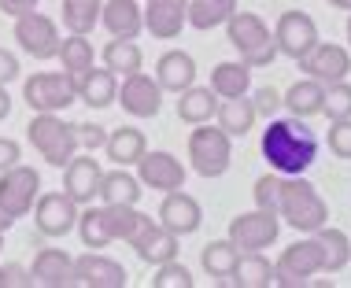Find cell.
<instances>
[{"label":"cell","instance_id":"681fc988","mask_svg":"<svg viewBox=\"0 0 351 288\" xmlns=\"http://www.w3.org/2000/svg\"><path fill=\"white\" fill-rule=\"evenodd\" d=\"M8 115H12V96H8V89L0 85V122H4Z\"/></svg>","mask_w":351,"mask_h":288},{"label":"cell","instance_id":"9c48e42d","mask_svg":"<svg viewBox=\"0 0 351 288\" xmlns=\"http://www.w3.org/2000/svg\"><path fill=\"white\" fill-rule=\"evenodd\" d=\"M278 233H281L278 211L255 207V211H244V215L230 218V233L226 237L233 240L237 252H263V248H270L278 240Z\"/></svg>","mask_w":351,"mask_h":288},{"label":"cell","instance_id":"f5cc1de1","mask_svg":"<svg viewBox=\"0 0 351 288\" xmlns=\"http://www.w3.org/2000/svg\"><path fill=\"white\" fill-rule=\"evenodd\" d=\"M348 52H351V12H348Z\"/></svg>","mask_w":351,"mask_h":288},{"label":"cell","instance_id":"11a10c76","mask_svg":"<svg viewBox=\"0 0 351 288\" xmlns=\"http://www.w3.org/2000/svg\"><path fill=\"white\" fill-rule=\"evenodd\" d=\"M0 248H4V233H0Z\"/></svg>","mask_w":351,"mask_h":288},{"label":"cell","instance_id":"f6af8a7d","mask_svg":"<svg viewBox=\"0 0 351 288\" xmlns=\"http://www.w3.org/2000/svg\"><path fill=\"white\" fill-rule=\"evenodd\" d=\"M0 270H4V288H30L34 285V274L19 263H4Z\"/></svg>","mask_w":351,"mask_h":288},{"label":"cell","instance_id":"c3c4849f","mask_svg":"<svg viewBox=\"0 0 351 288\" xmlns=\"http://www.w3.org/2000/svg\"><path fill=\"white\" fill-rule=\"evenodd\" d=\"M37 4H41V0H0V12L19 19V15H26V12H34Z\"/></svg>","mask_w":351,"mask_h":288},{"label":"cell","instance_id":"8d00e7d4","mask_svg":"<svg viewBox=\"0 0 351 288\" xmlns=\"http://www.w3.org/2000/svg\"><path fill=\"white\" fill-rule=\"evenodd\" d=\"M74 229H78L82 244L89 248V252H100V248L115 244V240H111V229H108V218H104V204L100 207L85 204V211H78V226Z\"/></svg>","mask_w":351,"mask_h":288},{"label":"cell","instance_id":"60d3db41","mask_svg":"<svg viewBox=\"0 0 351 288\" xmlns=\"http://www.w3.org/2000/svg\"><path fill=\"white\" fill-rule=\"evenodd\" d=\"M278 192H281V174H263L255 181V207L263 211H278Z\"/></svg>","mask_w":351,"mask_h":288},{"label":"cell","instance_id":"cb8c5ba5","mask_svg":"<svg viewBox=\"0 0 351 288\" xmlns=\"http://www.w3.org/2000/svg\"><path fill=\"white\" fill-rule=\"evenodd\" d=\"M156 82L163 85V93L189 89V85H196V60L189 52H182V48H170L156 63Z\"/></svg>","mask_w":351,"mask_h":288},{"label":"cell","instance_id":"277c9868","mask_svg":"<svg viewBox=\"0 0 351 288\" xmlns=\"http://www.w3.org/2000/svg\"><path fill=\"white\" fill-rule=\"evenodd\" d=\"M26 137H30L37 156L56 170H63L74 156H78V133H74L71 122H63L60 115H52V111H34L30 126H26Z\"/></svg>","mask_w":351,"mask_h":288},{"label":"cell","instance_id":"484cf974","mask_svg":"<svg viewBox=\"0 0 351 288\" xmlns=\"http://www.w3.org/2000/svg\"><path fill=\"white\" fill-rule=\"evenodd\" d=\"M215 111H218V93L211 85H189V89L178 93V119L189 122V126L211 122Z\"/></svg>","mask_w":351,"mask_h":288},{"label":"cell","instance_id":"ee69618b","mask_svg":"<svg viewBox=\"0 0 351 288\" xmlns=\"http://www.w3.org/2000/svg\"><path fill=\"white\" fill-rule=\"evenodd\" d=\"M252 104H255V115H259V119H274L281 108V93L274 89V85H263V89H255Z\"/></svg>","mask_w":351,"mask_h":288},{"label":"cell","instance_id":"d590c367","mask_svg":"<svg viewBox=\"0 0 351 288\" xmlns=\"http://www.w3.org/2000/svg\"><path fill=\"white\" fill-rule=\"evenodd\" d=\"M237 12V0H189V26L193 30H215V26H226V19Z\"/></svg>","mask_w":351,"mask_h":288},{"label":"cell","instance_id":"603a6c76","mask_svg":"<svg viewBox=\"0 0 351 288\" xmlns=\"http://www.w3.org/2000/svg\"><path fill=\"white\" fill-rule=\"evenodd\" d=\"M74 85H78V100L89 104V108H111L119 96V74H111L108 67H97L93 63L85 74H78L74 78Z\"/></svg>","mask_w":351,"mask_h":288},{"label":"cell","instance_id":"5b68a950","mask_svg":"<svg viewBox=\"0 0 351 288\" xmlns=\"http://www.w3.org/2000/svg\"><path fill=\"white\" fill-rule=\"evenodd\" d=\"M189 163L200 178H222L233 163V137L222 126H211V122H200L193 133H189Z\"/></svg>","mask_w":351,"mask_h":288},{"label":"cell","instance_id":"7bdbcfd3","mask_svg":"<svg viewBox=\"0 0 351 288\" xmlns=\"http://www.w3.org/2000/svg\"><path fill=\"white\" fill-rule=\"evenodd\" d=\"M74 133H78V152H97L108 144V130L97 126V122H82V126H74Z\"/></svg>","mask_w":351,"mask_h":288},{"label":"cell","instance_id":"ffe728a7","mask_svg":"<svg viewBox=\"0 0 351 288\" xmlns=\"http://www.w3.org/2000/svg\"><path fill=\"white\" fill-rule=\"evenodd\" d=\"M178 240L182 237H174L167 226H159V222H148L134 233V240H130V248L137 252L141 263H148V266H163L170 263V259H178Z\"/></svg>","mask_w":351,"mask_h":288},{"label":"cell","instance_id":"74e56055","mask_svg":"<svg viewBox=\"0 0 351 288\" xmlns=\"http://www.w3.org/2000/svg\"><path fill=\"white\" fill-rule=\"evenodd\" d=\"M104 0H63V26L67 34H93L100 26Z\"/></svg>","mask_w":351,"mask_h":288},{"label":"cell","instance_id":"52a82bcc","mask_svg":"<svg viewBox=\"0 0 351 288\" xmlns=\"http://www.w3.org/2000/svg\"><path fill=\"white\" fill-rule=\"evenodd\" d=\"M274 285L281 288H303L311 285V277L322 274V248L315 233H307L303 240H296V244H289L285 252L278 255V263H274Z\"/></svg>","mask_w":351,"mask_h":288},{"label":"cell","instance_id":"8fae6325","mask_svg":"<svg viewBox=\"0 0 351 288\" xmlns=\"http://www.w3.org/2000/svg\"><path fill=\"white\" fill-rule=\"evenodd\" d=\"M78 204L67 196V192H41L34 204V226L41 237L49 240H60L74 233V226H78Z\"/></svg>","mask_w":351,"mask_h":288},{"label":"cell","instance_id":"f546056e","mask_svg":"<svg viewBox=\"0 0 351 288\" xmlns=\"http://www.w3.org/2000/svg\"><path fill=\"white\" fill-rule=\"evenodd\" d=\"M145 185H141L137 174H130V167H115V170H104L100 178V204H137Z\"/></svg>","mask_w":351,"mask_h":288},{"label":"cell","instance_id":"4fadbf2b","mask_svg":"<svg viewBox=\"0 0 351 288\" xmlns=\"http://www.w3.org/2000/svg\"><path fill=\"white\" fill-rule=\"evenodd\" d=\"M115 104H122V111L134 115V119H156L163 111V85L145 71H134L119 82Z\"/></svg>","mask_w":351,"mask_h":288},{"label":"cell","instance_id":"bcb514c9","mask_svg":"<svg viewBox=\"0 0 351 288\" xmlns=\"http://www.w3.org/2000/svg\"><path fill=\"white\" fill-rule=\"evenodd\" d=\"M19 74H23V67H19V56L8 52V48H0V85L15 82Z\"/></svg>","mask_w":351,"mask_h":288},{"label":"cell","instance_id":"d6986e66","mask_svg":"<svg viewBox=\"0 0 351 288\" xmlns=\"http://www.w3.org/2000/svg\"><path fill=\"white\" fill-rule=\"evenodd\" d=\"M100 178H104V170H100V163L93 159V152L74 156L67 167H63V192H67L78 207H85L100 196Z\"/></svg>","mask_w":351,"mask_h":288},{"label":"cell","instance_id":"9a60e30c","mask_svg":"<svg viewBox=\"0 0 351 288\" xmlns=\"http://www.w3.org/2000/svg\"><path fill=\"white\" fill-rule=\"evenodd\" d=\"M137 178L141 185L152 189V192H174V189H185V163L170 152H145L137 159Z\"/></svg>","mask_w":351,"mask_h":288},{"label":"cell","instance_id":"f907efd6","mask_svg":"<svg viewBox=\"0 0 351 288\" xmlns=\"http://www.w3.org/2000/svg\"><path fill=\"white\" fill-rule=\"evenodd\" d=\"M15 226V218L12 215H8V211L4 207H0V233H8V229H12Z\"/></svg>","mask_w":351,"mask_h":288},{"label":"cell","instance_id":"f35d334b","mask_svg":"<svg viewBox=\"0 0 351 288\" xmlns=\"http://www.w3.org/2000/svg\"><path fill=\"white\" fill-rule=\"evenodd\" d=\"M322 115L329 122H340V119H351V82H333L326 85V100H322Z\"/></svg>","mask_w":351,"mask_h":288},{"label":"cell","instance_id":"44dd1931","mask_svg":"<svg viewBox=\"0 0 351 288\" xmlns=\"http://www.w3.org/2000/svg\"><path fill=\"white\" fill-rule=\"evenodd\" d=\"M34 285L41 288H74V259L63 252V248H41V252L34 255Z\"/></svg>","mask_w":351,"mask_h":288},{"label":"cell","instance_id":"5bb4252c","mask_svg":"<svg viewBox=\"0 0 351 288\" xmlns=\"http://www.w3.org/2000/svg\"><path fill=\"white\" fill-rule=\"evenodd\" d=\"M300 71L307 78H315L322 85H333V82H344L351 74V52L344 45H333V41H318L307 56L300 60Z\"/></svg>","mask_w":351,"mask_h":288},{"label":"cell","instance_id":"7c38bea8","mask_svg":"<svg viewBox=\"0 0 351 288\" xmlns=\"http://www.w3.org/2000/svg\"><path fill=\"white\" fill-rule=\"evenodd\" d=\"M322 41L318 37V23L307 12H281L278 26H274V45H278V56H289V60H303Z\"/></svg>","mask_w":351,"mask_h":288},{"label":"cell","instance_id":"d6a6232c","mask_svg":"<svg viewBox=\"0 0 351 288\" xmlns=\"http://www.w3.org/2000/svg\"><path fill=\"white\" fill-rule=\"evenodd\" d=\"M104 67H108L111 74H119V78H126V74H134L145 67V52H141L137 41H122V37H111L108 45H104L100 52Z\"/></svg>","mask_w":351,"mask_h":288},{"label":"cell","instance_id":"6da1fadb","mask_svg":"<svg viewBox=\"0 0 351 288\" xmlns=\"http://www.w3.org/2000/svg\"><path fill=\"white\" fill-rule=\"evenodd\" d=\"M318 133L307 126V119H267V130H263L259 152L263 159L270 163L274 174L289 178V174H307L318 159Z\"/></svg>","mask_w":351,"mask_h":288},{"label":"cell","instance_id":"d4e9b609","mask_svg":"<svg viewBox=\"0 0 351 288\" xmlns=\"http://www.w3.org/2000/svg\"><path fill=\"white\" fill-rule=\"evenodd\" d=\"M322 100H326V85L315 78H300L281 93V108H289V115H296V119L322 115Z\"/></svg>","mask_w":351,"mask_h":288},{"label":"cell","instance_id":"e575fe53","mask_svg":"<svg viewBox=\"0 0 351 288\" xmlns=\"http://www.w3.org/2000/svg\"><path fill=\"white\" fill-rule=\"evenodd\" d=\"M56 60L63 63V71H67L71 78L85 74L93 63H97V52H93L89 34H71L67 41H60V52H56Z\"/></svg>","mask_w":351,"mask_h":288},{"label":"cell","instance_id":"836d02e7","mask_svg":"<svg viewBox=\"0 0 351 288\" xmlns=\"http://www.w3.org/2000/svg\"><path fill=\"white\" fill-rule=\"evenodd\" d=\"M237 255H241V252L233 248L230 237H226V240H211V244H204V252H200V266H204L207 277H215L218 285H230Z\"/></svg>","mask_w":351,"mask_h":288},{"label":"cell","instance_id":"8992f818","mask_svg":"<svg viewBox=\"0 0 351 288\" xmlns=\"http://www.w3.org/2000/svg\"><path fill=\"white\" fill-rule=\"evenodd\" d=\"M23 100L30 111H67L71 104H78V85L67 71H41L34 78L23 82Z\"/></svg>","mask_w":351,"mask_h":288},{"label":"cell","instance_id":"7a4b0ae2","mask_svg":"<svg viewBox=\"0 0 351 288\" xmlns=\"http://www.w3.org/2000/svg\"><path fill=\"white\" fill-rule=\"evenodd\" d=\"M278 218L285 226H292L296 233H318L329 222V207L322 200V192L303 174H289V178H281Z\"/></svg>","mask_w":351,"mask_h":288},{"label":"cell","instance_id":"1f68e13d","mask_svg":"<svg viewBox=\"0 0 351 288\" xmlns=\"http://www.w3.org/2000/svg\"><path fill=\"white\" fill-rule=\"evenodd\" d=\"M315 240H318V248H322V274H340L351 263V240H348L344 229H333V226L326 222L315 233Z\"/></svg>","mask_w":351,"mask_h":288},{"label":"cell","instance_id":"2e32d148","mask_svg":"<svg viewBox=\"0 0 351 288\" xmlns=\"http://www.w3.org/2000/svg\"><path fill=\"white\" fill-rule=\"evenodd\" d=\"M159 226H167L174 237H193L196 229L204 226V207L196 196L174 189L163 192V204H159Z\"/></svg>","mask_w":351,"mask_h":288},{"label":"cell","instance_id":"83f0119b","mask_svg":"<svg viewBox=\"0 0 351 288\" xmlns=\"http://www.w3.org/2000/svg\"><path fill=\"white\" fill-rule=\"evenodd\" d=\"M274 263L263 252H241L237 255V266L230 274L233 288H270L274 285Z\"/></svg>","mask_w":351,"mask_h":288},{"label":"cell","instance_id":"3957f363","mask_svg":"<svg viewBox=\"0 0 351 288\" xmlns=\"http://www.w3.org/2000/svg\"><path fill=\"white\" fill-rule=\"evenodd\" d=\"M226 37H230V45L237 48V56H241L252 71L270 67L274 60H278L274 30L255 12H241V8H237V12L226 19Z\"/></svg>","mask_w":351,"mask_h":288},{"label":"cell","instance_id":"e0dca14e","mask_svg":"<svg viewBox=\"0 0 351 288\" xmlns=\"http://www.w3.org/2000/svg\"><path fill=\"white\" fill-rule=\"evenodd\" d=\"M74 281L82 288H126L130 274L122 263H115V259H108L100 252H85V255L74 259Z\"/></svg>","mask_w":351,"mask_h":288},{"label":"cell","instance_id":"7402d4cb","mask_svg":"<svg viewBox=\"0 0 351 288\" xmlns=\"http://www.w3.org/2000/svg\"><path fill=\"white\" fill-rule=\"evenodd\" d=\"M100 23L111 37L137 41L141 30H145V8H141V0H108L100 8Z\"/></svg>","mask_w":351,"mask_h":288},{"label":"cell","instance_id":"30bf717a","mask_svg":"<svg viewBox=\"0 0 351 288\" xmlns=\"http://www.w3.org/2000/svg\"><path fill=\"white\" fill-rule=\"evenodd\" d=\"M15 41L23 48L30 60H56V52H60V26H56V19L41 15V12H26L15 19Z\"/></svg>","mask_w":351,"mask_h":288},{"label":"cell","instance_id":"ac0fdd59","mask_svg":"<svg viewBox=\"0 0 351 288\" xmlns=\"http://www.w3.org/2000/svg\"><path fill=\"white\" fill-rule=\"evenodd\" d=\"M145 30L156 41H174L189 26V0H145Z\"/></svg>","mask_w":351,"mask_h":288},{"label":"cell","instance_id":"4dcf8cb0","mask_svg":"<svg viewBox=\"0 0 351 288\" xmlns=\"http://www.w3.org/2000/svg\"><path fill=\"white\" fill-rule=\"evenodd\" d=\"M211 89L218 93V100H230V96H248L252 89V67L244 60H226L211 71Z\"/></svg>","mask_w":351,"mask_h":288},{"label":"cell","instance_id":"f1b7e54d","mask_svg":"<svg viewBox=\"0 0 351 288\" xmlns=\"http://www.w3.org/2000/svg\"><path fill=\"white\" fill-rule=\"evenodd\" d=\"M255 104L248 100V96H230V100H218V111H215V122L222 126L230 137H248L252 126H255Z\"/></svg>","mask_w":351,"mask_h":288},{"label":"cell","instance_id":"b9f144b4","mask_svg":"<svg viewBox=\"0 0 351 288\" xmlns=\"http://www.w3.org/2000/svg\"><path fill=\"white\" fill-rule=\"evenodd\" d=\"M329 152L337 159H351V119H340V122H329Z\"/></svg>","mask_w":351,"mask_h":288},{"label":"cell","instance_id":"ab89813d","mask_svg":"<svg viewBox=\"0 0 351 288\" xmlns=\"http://www.w3.org/2000/svg\"><path fill=\"white\" fill-rule=\"evenodd\" d=\"M193 274H189L185 263H178V259H170V263L156 266V277H152V288H193Z\"/></svg>","mask_w":351,"mask_h":288},{"label":"cell","instance_id":"4316f807","mask_svg":"<svg viewBox=\"0 0 351 288\" xmlns=\"http://www.w3.org/2000/svg\"><path fill=\"white\" fill-rule=\"evenodd\" d=\"M104 152H108V159L115 167H137V159L148 152V141L137 126H119V130H108Z\"/></svg>","mask_w":351,"mask_h":288},{"label":"cell","instance_id":"816d5d0a","mask_svg":"<svg viewBox=\"0 0 351 288\" xmlns=\"http://www.w3.org/2000/svg\"><path fill=\"white\" fill-rule=\"evenodd\" d=\"M329 8H340V12H351V0H326Z\"/></svg>","mask_w":351,"mask_h":288},{"label":"cell","instance_id":"ba28073f","mask_svg":"<svg viewBox=\"0 0 351 288\" xmlns=\"http://www.w3.org/2000/svg\"><path fill=\"white\" fill-rule=\"evenodd\" d=\"M37 196H41V174H37L34 167L15 163V167L0 170V207H4L15 222L30 215Z\"/></svg>","mask_w":351,"mask_h":288},{"label":"cell","instance_id":"7dc6e473","mask_svg":"<svg viewBox=\"0 0 351 288\" xmlns=\"http://www.w3.org/2000/svg\"><path fill=\"white\" fill-rule=\"evenodd\" d=\"M19 159H23V148H19V141H12V137H0V170L15 167Z\"/></svg>","mask_w":351,"mask_h":288},{"label":"cell","instance_id":"db71d44e","mask_svg":"<svg viewBox=\"0 0 351 288\" xmlns=\"http://www.w3.org/2000/svg\"><path fill=\"white\" fill-rule=\"evenodd\" d=\"M0 288H4V270H0Z\"/></svg>","mask_w":351,"mask_h":288}]
</instances>
